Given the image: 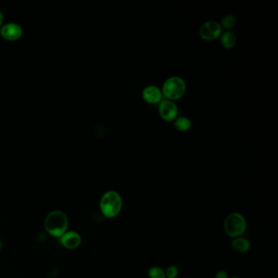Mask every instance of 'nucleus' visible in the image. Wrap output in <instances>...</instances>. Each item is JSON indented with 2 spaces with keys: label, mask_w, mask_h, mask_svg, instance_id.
<instances>
[{
  "label": "nucleus",
  "mask_w": 278,
  "mask_h": 278,
  "mask_svg": "<svg viewBox=\"0 0 278 278\" xmlns=\"http://www.w3.org/2000/svg\"><path fill=\"white\" fill-rule=\"evenodd\" d=\"M68 225L67 216L61 211H51L44 220L45 230L56 237H61L67 231Z\"/></svg>",
  "instance_id": "f257e3e1"
},
{
  "label": "nucleus",
  "mask_w": 278,
  "mask_h": 278,
  "mask_svg": "<svg viewBox=\"0 0 278 278\" xmlns=\"http://www.w3.org/2000/svg\"><path fill=\"white\" fill-rule=\"evenodd\" d=\"M123 205L124 203L121 195L113 190L105 192L100 201L101 213L109 219L118 216L123 209Z\"/></svg>",
  "instance_id": "f03ea898"
},
{
  "label": "nucleus",
  "mask_w": 278,
  "mask_h": 278,
  "mask_svg": "<svg viewBox=\"0 0 278 278\" xmlns=\"http://www.w3.org/2000/svg\"><path fill=\"white\" fill-rule=\"evenodd\" d=\"M161 91L167 100L176 101L181 98L186 92V84L182 77L172 76L163 83Z\"/></svg>",
  "instance_id": "7ed1b4c3"
},
{
  "label": "nucleus",
  "mask_w": 278,
  "mask_h": 278,
  "mask_svg": "<svg viewBox=\"0 0 278 278\" xmlns=\"http://www.w3.org/2000/svg\"><path fill=\"white\" fill-rule=\"evenodd\" d=\"M247 223L243 215L233 212L226 217L224 222V228L228 236L236 239L246 232Z\"/></svg>",
  "instance_id": "20e7f679"
},
{
  "label": "nucleus",
  "mask_w": 278,
  "mask_h": 278,
  "mask_svg": "<svg viewBox=\"0 0 278 278\" xmlns=\"http://www.w3.org/2000/svg\"><path fill=\"white\" fill-rule=\"evenodd\" d=\"M222 34V27L217 21H207L202 25L199 30L200 37L205 41H214Z\"/></svg>",
  "instance_id": "39448f33"
},
{
  "label": "nucleus",
  "mask_w": 278,
  "mask_h": 278,
  "mask_svg": "<svg viewBox=\"0 0 278 278\" xmlns=\"http://www.w3.org/2000/svg\"><path fill=\"white\" fill-rule=\"evenodd\" d=\"M158 113L164 121L173 122L179 116V109L175 101L166 99L159 103Z\"/></svg>",
  "instance_id": "423d86ee"
},
{
  "label": "nucleus",
  "mask_w": 278,
  "mask_h": 278,
  "mask_svg": "<svg viewBox=\"0 0 278 278\" xmlns=\"http://www.w3.org/2000/svg\"><path fill=\"white\" fill-rule=\"evenodd\" d=\"M163 93L158 87L149 85L145 87L142 91V98L145 102L150 105L159 104L163 101Z\"/></svg>",
  "instance_id": "0eeeda50"
},
{
  "label": "nucleus",
  "mask_w": 278,
  "mask_h": 278,
  "mask_svg": "<svg viewBox=\"0 0 278 278\" xmlns=\"http://www.w3.org/2000/svg\"><path fill=\"white\" fill-rule=\"evenodd\" d=\"M22 28L18 24L14 22L5 24L0 30V34L3 36V38L9 41H14L22 35Z\"/></svg>",
  "instance_id": "6e6552de"
},
{
  "label": "nucleus",
  "mask_w": 278,
  "mask_h": 278,
  "mask_svg": "<svg viewBox=\"0 0 278 278\" xmlns=\"http://www.w3.org/2000/svg\"><path fill=\"white\" fill-rule=\"evenodd\" d=\"M60 239L61 245L67 249H75L82 243L81 236L74 231H66Z\"/></svg>",
  "instance_id": "1a4fd4ad"
},
{
  "label": "nucleus",
  "mask_w": 278,
  "mask_h": 278,
  "mask_svg": "<svg viewBox=\"0 0 278 278\" xmlns=\"http://www.w3.org/2000/svg\"><path fill=\"white\" fill-rule=\"evenodd\" d=\"M222 46L226 49H232L236 46L237 38L235 33L231 30H227L220 35Z\"/></svg>",
  "instance_id": "9d476101"
},
{
  "label": "nucleus",
  "mask_w": 278,
  "mask_h": 278,
  "mask_svg": "<svg viewBox=\"0 0 278 278\" xmlns=\"http://www.w3.org/2000/svg\"><path fill=\"white\" fill-rule=\"evenodd\" d=\"M232 247L237 253H247L251 249V243L247 239L239 236L232 240Z\"/></svg>",
  "instance_id": "9b49d317"
},
{
  "label": "nucleus",
  "mask_w": 278,
  "mask_h": 278,
  "mask_svg": "<svg viewBox=\"0 0 278 278\" xmlns=\"http://www.w3.org/2000/svg\"><path fill=\"white\" fill-rule=\"evenodd\" d=\"M174 126L179 132H184L190 129L192 123L190 120L185 116H178L174 121Z\"/></svg>",
  "instance_id": "f8f14e48"
},
{
  "label": "nucleus",
  "mask_w": 278,
  "mask_h": 278,
  "mask_svg": "<svg viewBox=\"0 0 278 278\" xmlns=\"http://www.w3.org/2000/svg\"><path fill=\"white\" fill-rule=\"evenodd\" d=\"M236 22V17L234 16L227 15V16L222 18L220 25H221L222 28H224L226 29H230L234 27Z\"/></svg>",
  "instance_id": "ddd939ff"
},
{
  "label": "nucleus",
  "mask_w": 278,
  "mask_h": 278,
  "mask_svg": "<svg viewBox=\"0 0 278 278\" xmlns=\"http://www.w3.org/2000/svg\"><path fill=\"white\" fill-rule=\"evenodd\" d=\"M149 278H167L166 277V272L163 268L157 266H154L149 268L148 272Z\"/></svg>",
  "instance_id": "4468645a"
},
{
  "label": "nucleus",
  "mask_w": 278,
  "mask_h": 278,
  "mask_svg": "<svg viewBox=\"0 0 278 278\" xmlns=\"http://www.w3.org/2000/svg\"><path fill=\"white\" fill-rule=\"evenodd\" d=\"M165 272L166 277L176 278L179 274V270L176 266L171 265L168 267V269L166 270Z\"/></svg>",
  "instance_id": "2eb2a0df"
},
{
  "label": "nucleus",
  "mask_w": 278,
  "mask_h": 278,
  "mask_svg": "<svg viewBox=\"0 0 278 278\" xmlns=\"http://www.w3.org/2000/svg\"><path fill=\"white\" fill-rule=\"evenodd\" d=\"M215 278H228V273L224 270H221V271H219L216 274V276Z\"/></svg>",
  "instance_id": "dca6fc26"
},
{
  "label": "nucleus",
  "mask_w": 278,
  "mask_h": 278,
  "mask_svg": "<svg viewBox=\"0 0 278 278\" xmlns=\"http://www.w3.org/2000/svg\"><path fill=\"white\" fill-rule=\"evenodd\" d=\"M3 21H4V15H3L2 12L0 10V25H2Z\"/></svg>",
  "instance_id": "f3484780"
},
{
  "label": "nucleus",
  "mask_w": 278,
  "mask_h": 278,
  "mask_svg": "<svg viewBox=\"0 0 278 278\" xmlns=\"http://www.w3.org/2000/svg\"><path fill=\"white\" fill-rule=\"evenodd\" d=\"M2 248V241L0 240V250Z\"/></svg>",
  "instance_id": "a211bd4d"
},
{
  "label": "nucleus",
  "mask_w": 278,
  "mask_h": 278,
  "mask_svg": "<svg viewBox=\"0 0 278 278\" xmlns=\"http://www.w3.org/2000/svg\"><path fill=\"white\" fill-rule=\"evenodd\" d=\"M231 278H240V277H237V276H234V277H231Z\"/></svg>",
  "instance_id": "6ab92c4d"
}]
</instances>
